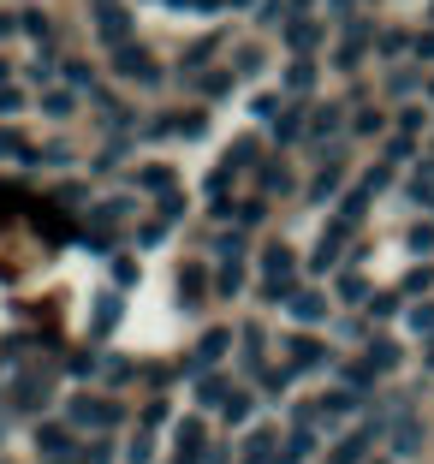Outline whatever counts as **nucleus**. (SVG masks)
<instances>
[{
  "label": "nucleus",
  "instance_id": "21",
  "mask_svg": "<svg viewBox=\"0 0 434 464\" xmlns=\"http://www.w3.org/2000/svg\"><path fill=\"white\" fill-rule=\"evenodd\" d=\"M232 72H238V78H256V72H262V54H256V48H238V54H232Z\"/></svg>",
  "mask_w": 434,
  "mask_h": 464
},
{
  "label": "nucleus",
  "instance_id": "34",
  "mask_svg": "<svg viewBox=\"0 0 434 464\" xmlns=\"http://www.w3.org/2000/svg\"><path fill=\"white\" fill-rule=\"evenodd\" d=\"M410 328H417V334H434V304H417V310H410Z\"/></svg>",
  "mask_w": 434,
  "mask_h": 464
},
{
  "label": "nucleus",
  "instance_id": "33",
  "mask_svg": "<svg viewBox=\"0 0 434 464\" xmlns=\"http://www.w3.org/2000/svg\"><path fill=\"white\" fill-rule=\"evenodd\" d=\"M410 197H417V203H422V197H434V167H422V173L410 179Z\"/></svg>",
  "mask_w": 434,
  "mask_h": 464
},
{
  "label": "nucleus",
  "instance_id": "36",
  "mask_svg": "<svg viewBox=\"0 0 434 464\" xmlns=\"http://www.w3.org/2000/svg\"><path fill=\"white\" fill-rule=\"evenodd\" d=\"M143 185H149V191H167V185H173V173H167V167H143Z\"/></svg>",
  "mask_w": 434,
  "mask_h": 464
},
{
  "label": "nucleus",
  "instance_id": "43",
  "mask_svg": "<svg viewBox=\"0 0 434 464\" xmlns=\"http://www.w3.org/2000/svg\"><path fill=\"white\" fill-rule=\"evenodd\" d=\"M417 54H422V60H434V36H417Z\"/></svg>",
  "mask_w": 434,
  "mask_h": 464
},
{
  "label": "nucleus",
  "instance_id": "29",
  "mask_svg": "<svg viewBox=\"0 0 434 464\" xmlns=\"http://www.w3.org/2000/svg\"><path fill=\"white\" fill-rule=\"evenodd\" d=\"M285 185H292V179H285V167H262V191H285Z\"/></svg>",
  "mask_w": 434,
  "mask_h": 464
},
{
  "label": "nucleus",
  "instance_id": "4",
  "mask_svg": "<svg viewBox=\"0 0 434 464\" xmlns=\"http://www.w3.org/2000/svg\"><path fill=\"white\" fill-rule=\"evenodd\" d=\"M363 48H369V24H352V36H345V48H340V60H333V66H363Z\"/></svg>",
  "mask_w": 434,
  "mask_h": 464
},
{
  "label": "nucleus",
  "instance_id": "27",
  "mask_svg": "<svg viewBox=\"0 0 434 464\" xmlns=\"http://www.w3.org/2000/svg\"><path fill=\"white\" fill-rule=\"evenodd\" d=\"M42 113H54V120H66V113H72V96H66V90H54V96H42Z\"/></svg>",
  "mask_w": 434,
  "mask_h": 464
},
{
  "label": "nucleus",
  "instance_id": "47",
  "mask_svg": "<svg viewBox=\"0 0 434 464\" xmlns=\"http://www.w3.org/2000/svg\"><path fill=\"white\" fill-rule=\"evenodd\" d=\"M232 6H250V0H232Z\"/></svg>",
  "mask_w": 434,
  "mask_h": 464
},
{
  "label": "nucleus",
  "instance_id": "26",
  "mask_svg": "<svg viewBox=\"0 0 434 464\" xmlns=\"http://www.w3.org/2000/svg\"><path fill=\"white\" fill-rule=\"evenodd\" d=\"M262 24H285V18H292V6H285V0H262Z\"/></svg>",
  "mask_w": 434,
  "mask_h": 464
},
{
  "label": "nucleus",
  "instance_id": "35",
  "mask_svg": "<svg viewBox=\"0 0 434 464\" xmlns=\"http://www.w3.org/2000/svg\"><path fill=\"white\" fill-rule=\"evenodd\" d=\"M13 113H24V96L18 90H0V120H13Z\"/></svg>",
  "mask_w": 434,
  "mask_h": 464
},
{
  "label": "nucleus",
  "instance_id": "37",
  "mask_svg": "<svg viewBox=\"0 0 434 464\" xmlns=\"http://www.w3.org/2000/svg\"><path fill=\"white\" fill-rule=\"evenodd\" d=\"M18 30H24V36H48V18H42V13H24V18H18Z\"/></svg>",
  "mask_w": 434,
  "mask_h": 464
},
{
  "label": "nucleus",
  "instance_id": "20",
  "mask_svg": "<svg viewBox=\"0 0 434 464\" xmlns=\"http://www.w3.org/2000/svg\"><path fill=\"white\" fill-rule=\"evenodd\" d=\"M285 42H292V48H310V42H315V24H310V18H292V24H285Z\"/></svg>",
  "mask_w": 434,
  "mask_h": 464
},
{
  "label": "nucleus",
  "instance_id": "28",
  "mask_svg": "<svg viewBox=\"0 0 434 464\" xmlns=\"http://www.w3.org/2000/svg\"><path fill=\"white\" fill-rule=\"evenodd\" d=\"M232 78H238V72H208V78H203V90H208V96H227V90H232Z\"/></svg>",
  "mask_w": 434,
  "mask_h": 464
},
{
  "label": "nucleus",
  "instance_id": "5",
  "mask_svg": "<svg viewBox=\"0 0 434 464\" xmlns=\"http://www.w3.org/2000/svg\"><path fill=\"white\" fill-rule=\"evenodd\" d=\"M227 345H232V334H227V328H208L203 340H197V369L215 363V357H227Z\"/></svg>",
  "mask_w": 434,
  "mask_h": 464
},
{
  "label": "nucleus",
  "instance_id": "22",
  "mask_svg": "<svg viewBox=\"0 0 434 464\" xmlns=\"http://www.w3.org/2000/svg\"><path fill=\"white\" fill-rule=\"evenodd\" d=\"M197 399H203V405H227L232 393H227V387L215 382V375H203V382H197Z\"/></svg>",
  "mask_w": 434,
  "mask_h": 464
},
{
  "label": "nucleus",
  "instance_id": "23",
  "mask_svg": "<svg viewBox=\"0 0 434 464\" xmlns=\"http://www.w3.org/2000/svg\"><path fill=\"white\" fill-rule=\"evenodd\" d=\"M363 447H369V429H363V435H352V440H345V447L333 452V464H357V459H363Z\"/></svg>",
  "mask_w": 434,
  "mask_h": 464
},
{
  "label": "nucleus",
  "instance_id": "42",
  "mask_svg": "<svg viewBox=\"0 0 434 464\" xmlns=\"http://www.w3.org/2000/svg\"><path fill=\"white\" fill-rule=\"evenodd\" d=\"M131 464H149V435H137V440H131Z\"/></svg>",
  "mask_w": 434,
  "mask_h": 464
},
{
  "label": "nucleus",
  "instance_id": "39",
  "mask_svg": "<svg viewBox=\"0 0 434 464\" xmlns=\"http://www.w3.org/2000/svg\"><path fill=\"white\" fill-rule=\"evenodd\" d=\"M387 161H410V137H393V143H387Z\"/></svg>",
  "mask_w": 434,
  "mask_h": 464
},
{
  "label": "nucleus",
  "instance_id": "31",
  "mask_svg": "<svg viewBox=\"0 0 434 464\" xmlns=\"http://www.w3.org/2000/svg\"><path fill=\"white\" fill-rule=\"evenodd\" d=\"M245 417H250V393H232L227 399V423H245Z\"/></svg>",
  "mask_w": 434,
  "mask_h": 464
},
{
  "label": "nucleus",
  "instance_id": "41",
  "mask_svg": "<svg viewBox=\"0 0 434 464\" xmlns=\"http://www.w3.org/2000/svg\"><path fill=\"white\" fill-rule=\"evenodd\" d=\"M322 411H333V417H340V411H352V393H327Z\"/></svg>",
  "mask_w": 434,
  "mask_h": 464
},
{
  "label": "nucleus",
  "instance_id": "3",
  "mask_svg": "<svg viewBox=\"0 0 434 464\" xmlns=\"http://www.w3.org/2000/svg\"><path fill=\"white\" fill-rule=\"evenodd\" d=\"M113 72H120V78H137V83H155V78H161V72L149 66V54H143L137 42H125V48H113Z\"/></svg>",
  "mask_w": 434,
  "mask_h": 464
},
{
  "label": "nucleus",
  "instance_id": "24",
  "mask_svg": "<svg viewBox=\"0 0 434 464\" xmlns=\"http://www.w3.org/2000/svg\"><path fill=\"white\" fill-rule=\"evenodd\" d=\"M310 83H315V66H310V60H298V66L285 72V90H310Z\"/></svg>",
  "mask_w": 434,
  "mask_h": 464
},
{
  "label": "nucleus",
  "instance_id": "1",
  "mask_svg": "<svg viewBox=\"0 0 434 464\" xmlns=\"http://www.w3.org/2000/svg\"><path fill=\"white\" fill-rule=\"evenodd\" d=\"M66 417H72L78 429H113V423H120V405H108V399H90V393H78V399L66 405Z\"/></svg>",
  "mask_w": 434,
  "mask_h": 464
},
{
  "label": "nucleus",
  "instance_id": "15",
  "mask_svg": "<svg viewBox=\"0 0 434 464\" xmlns=\"http://www.w3.org/2000/svg\"><path fill=\"white\" fill-rule=\"evenodd\" d=\"M298 131H304V108H285L280 120H274V137H280V143H292Z\"/></svg>",
  "mask_w": 434,
  "mask_h": 464
},
{
  "label": "nucleus",
  "instance_id": "12",
  "mask_svg": "<svg viewBox=\"0 0 434 464\" xmlns=\"http://www.w3.org/2000/svg\"><path fill=\"white\" fill-rule=\"evenodd\" d=\"M369 369H393L399 363V345L393 340H369V357H363Z\"/></svg>",
  "mask_w": 434,
  "mask_h": 464
},
{
  "label": "nucleus",
  "instance_id": "48",
  "mask_svg": "<svg viewBox=\"0 0 434 464\" xmlns=\"http://www.w3.org/2000/svg\"><path fill=\"white\" fill-rule=\"evenodd\" d=\"M429 96H434V83H429Z\"/></svg>",
  "mask_w": 434,
  "mask_h": 464
},
{
  "label": "nucleus",
  "instance_id": "32",
  "mask_svg": "<svg viewBox=\"0 0 434 464\" xmlns=\"http://www.w3.org/2000/svg\"><path fill=\"white\" fill-rule=\"evenodd\" d=\"M410 250H417V256H422V250H434V227H429V220L410 227Z\"/></svg>",
  "mask_w": 434,
  "mask_h": 464
},
{
  "label": "nucleus",
  "instance_id": "38",
  "mask_svg": "<svg viewBox=\"0 0 434 464\" xmlns=\"http://www.w3.org/2000/svg\"><path fill=\"white\" fill-rule=\"evenodd\" d=\"M429 280H434L429 268H410V274H405V292H429Z\"/></svg>",
  "mask_w": 434,
  "mask_h": 464
},
{
  "label": "nucleus",
  "instance_id": "46",
  "mask_svg": "<svg viewBox=\"0 0 434 464\" xmlns=\"http://www.w3.org/2000/svg\"><path fill=\"white\" fill-rule=\"evenodd\" d=\"M429 369H434V345H429Z\"/></svg>",
  "mask_w": 434,
  "mask_h": 464
},
{
  "label": "nucleus",
  "instance_id": "50",
  "mask_svg": "<svg viewBox=\"0 0 434 464\" xmlns=\"http://www.w3.org/2000/svg\"><path fill=\"white\" fill-rule=\"evenodd\" d=\"M101 6H108V0H101Z\"/></svg>",
  "mask_w": 434,
  "mask_h": 464
},
{
  "label": "nucleus",
  "instance_id": "16",
  "mask_svg": "<svg viewBox=\"0 0 434 464\" xmlns=\"http://www.w3.org/2000/svg\"><path fill=\"white\" fill-rule=\"evenodd\" d=\"M113 322H120V298H113V292H101V304H95V334H108Z\"/></svg>",
  "mask_w": 434,
  "mask_h": 464
},
{
  "label": "nucleus",
  "instance_id": "6",
  "mask_svg": "<svg viewBox=\"0 0 434 464\" xmlns=\"http://www.w3.org/2000/svg\"><path fill=\"white\" fill-rule=\"evenodd\" d=\"M203 459V423H185L178 429V464H197Z\"/></svg>",
  "mask_w": 434,
  "mask_h": 464
},
{
  "label": "nucleus",
  "instance_id": "40",
  "mask_svg": "<svg viewBox=\"0 0 434 464\" xmlns=\"http://www.w3.org/2000/svg\"><path fill=\"white\" fill-rule=\"evenodd\" d=\"M369 310H375V315H393L399 298H393V292H381V298H369Z\"/></svg>",
  "mask_w": 434,
  "mask_h": 464
},
{
  "label": "nucleus",
  "instance_id": "17",
  "mask_svg": "<svg viewBox=\"0 0 434 464\" xmlns=\"http://www.w3.org/2000/svg\"><path fill=\"white\" fill-rule=\"evenodd\" d=\"M393 447H399V452H417V447H422V429L410 423V417H399V429H393Z\"/></svg>",
  "mask_w": 434,
  "mask_h": 464
},
{
  "label": "nucleus",
  "instance_id": "49",
  "mask_svg": "<svg viewBox=\"0 0 434 464\" xmlns=\"http://www.w3.org/2000/svg\"><path fill=\"white\" fill-rule=\"evenodd\" d=\"M375 464H387V459H375Z\"/></svg>",
  "mask_w": 434,
  "mask_h": 464
},
{
  "label": "nucleus",
  "instance_id": "7",
  "mask_svg": "<svg viewBox=\"0 0 434 464\" xmlns=\"http://www.w3.org/2000/svg\"><path fill=\"white\" fill-rule=\"evenodd\" d=\"M292 315H298V322H322L327 298H322V292H298V298H292Z\"/></svg>",
  "mask_w": 434,
  "mask_h": 464
},
{
  "label": "nucleus",
  "instance_id": "10",
  "mask_svg": "<svg viewBox=\"0 0 434 464\" xmlns=\"http://www.w3.org/2000/svg\"><path fill=\"white\" fill-rule=\"evenodd\" d=\"M0 155H6V161H36V155H30V143L13 131V125H0Z\"/></svg>",
  "mask_w": 434,
  "mask_h": 464
},
{
  "label": "nucleus",
  "instance_id": "13",
  "mask_svg": "<svg viewBox=\"0 0 434 464\" xmlns=\"http://www.w3.org/2000/svg\"><path fill=\"white\" fill-rule=\"evenodd\" d=\"M18 405H24V411H36V405H48V382H36V375H30V382H18Z\"/></svg>",
  "mask_w": 434,
  "mask_h": 464
},
{
  "label": "nucleus",
  "instance_id": "30",
  "mask_svg": "<svg viewBox=\"0 0 434 464\" xmlns=\"http://www.w3.org/2000/svg\"><path fill=\"white\" fill-rule=\"evenodd\" d=\"M215 48H220V36H203V42H197V48H190V54H185V66H203V60L215 54Z\"/></svg>",
  "mask_w": 434,
  "mask_h": 464
},
{
  "label": "nucleus",
  "instance_id": "11",
  "mask_svg": "<svg viewBox=\"0 0 434 464\" xmlns=\"http://www.w3.org/2000/svg\"><path fill=\"white\" fill-rule=\"evenodd\" d=\"M285 345H292V363H298V369H315V363H327V352H322L315 340H285Z\"/></svg>",
  "mask_w": 434,
  "mask_h": 464
},
{
  "label": "nucleus",
  "instance_id": "19",
  "mask_svg": "<svg viewBox=\"0 0 434 464\" xmlns=\"http://www.w3.org/2000/svg\"><path fill=\"white\" fill-rule=\"evenodd\" d=\"M238 286H245V268H238V262H227V268H220V280H215V292H220V298H232Z\"/></svg>",
  "mask_w": 434,
  "mask_h": 464
},
{
  "label": "nucleus",
  "instance_id": "44",
  "mask_svg": "<svg viewBox=\"0 0 434 464\" xmlns=\"http://www.w3.org/2000/svg\"><path fill=\"white\" fill-rule=\"evenodd\" d=\"M13 30H18V18H0V36H13Z\"/></svg>",
  "mask_w": 434,
  "mask_h": 464
},
{
  "label": "nucleus",
  "instance_id": "45",
  "mask_svg": "<svg viewBox=\"0 0 434 464\" xmlns=\"http://www.w3.org/2000/svg\"><path fill=\"white\" fill-rule=\"evenodd\" d=\"M0 83H6V60H0Z\"/></svg>",
  "mask_w": 434,
  "mask_h": 464
},
{
  "label": "nucleus",
  "instance_id": "25",
  "mask_svg": "<svg viewBox=\"0 0 434 464\" xmlns=\"http://www.w3.org/2000/svg\"><path fill=\"white\" fill-rule=\"evenodd\" d=\"M250 161H256V143H250V137H238V143L227 150V167H250Z\"/></svg>",
  "mask_w": 434,
  "mask_h": 464
},
{
  "label": "nucleus",
  "instance_id": "8",
  "mask_svg": "<svg viewBox=\"0 0 434 464\" xmlns=\"http://www.w3.org/2000/svg\"><path fill=\"white\" fill-rule=\"evenodd\" d=\"M178 304H185V310H197V304H203V268H185V274H178Z\"/></svg>",
  "mask_w": 434,
  "mask_h": 464
},
{
  "label": "nucleus",
  "instance_id": "18",
  "mask_svg": "<svg viewBox=\"0 0 434 464\" xmlns=\"http://www.w3.org/2000/svg\"><path fill=\"white\" fill-rule=\"evenodd\" d=\"M333 191H340V167H322V179L310 185V203H327Z\"/></svg>",
  "mask_w": 434,
  "mask_h": 464
},
{
  "label": "nucleus",
  "instance_id": "14",
  "mask_svg": "<svg viewBox=\"0 0 434 464\" xmlns=\"http://www.w3.org/2000/svg\"><path fill=\"white\" fill-rule=\"evenodd\" d=\"M327 131H340V108H333V102L310 113V137H327Z\"/></svg>",
  "mask_w": 434,
  "mask_h": 464
},
{
  "label": "nucleus",
  "instance_id": "2",
  "mask_svg": "<svg viewBox=\"0 0 434 464\" xmlns=\"http://www.w3.org/2000/svg\"><path fill=\"white\" fill-rule=\"evenodd\" d=\"M95 30H101V42L125 48V36H131V13H125L120 0H108V6H95Z\"/></svg>",
  "mask_w": 434,
  "mask_h": 464
},
{
  "label": "nucleus",
  "instance_id": "9",
  "mask_svg": "<svg viewBox=\"0 0 434 464\" xmlns=\"http://www.w3.org/2000/svg\"><path fill=\"white\" fill-rule=\"evenodd\" d=\"M36 447L48 452V459H66V452H72V440H66V429H54V423H48V429H36Z\"/></svg>",
  "mask_w": 434,
  "mask_h": 464
}]
</instances>
